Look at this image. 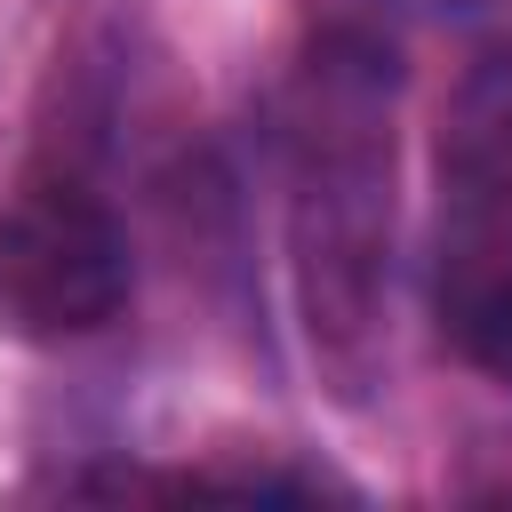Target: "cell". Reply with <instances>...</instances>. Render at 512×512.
Segmentation results:
<instances>
[{"instance_id": "3", "label": "cell", "mask_w": 512, "mask_h": 512, "mask_svg": "<svg viewBox=\"0 0 512 512\" xmlns=\"http://www.w3.org/2000/svg\"><path fill=\"white\" fill-rule=\"evenodd\" d=\"M128 288L136 264L112 200L64 160L24 168V184L0 208V320L32 344H72L112 328Z\"/></svg>"}, {"instance_id": "2", "label": "cell", "mask_w": 512, "mask_h": 512, "mask_svg": "<svg viewBox=\"0 0 512 512\" xmlns=\"http://www.w3.org/2000/svg\"><path fill=\"white\" fill-rule=\"evenodd\" d=\"M432 320L512 384V32H496L440 112V216H432Z\"/></svg>"}, {"instance_id": "1", "label": "cell", "mask_w": 512, "mask_h": 512, "mask_svg": "<svg viewBox=\"0 0 512 512\" xmlns=\"http://www.w3.org/2000/svg\"><path fill=\"white\" fill-rule=\"evenodd\" d=\"M288 272L312 360L344 400L384 368L392 296V48L368 32H320L280 96Z\"/></svg>"}]
</instances>
